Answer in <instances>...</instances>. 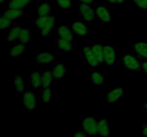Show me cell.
<instances>
[{"mask_svg":"<svg viewBox=\"0 0 147 137\" xmlns=\"http://www.w3.org/2000/svg\"><path fill=\"white\" fill-rule=\"evenodd\" d=\"M17 41L22 42L28 45L32 41V31L31 29L28 27H24L22 28L20 31V36Z\"/></svg>","mask_w":147,"mask_h":137,"instance_id":"27","label":"cell"},{"mask_svg":"<svg viewBox=\"0 0 147 137\" xmlns=\"http://www.w3.org/2000/svg\"><path fill=\"white\" fill-rule=\"evenodd\" d=\"M55 81L53 76L52 68H45L41 70L42 89L50 87Z\"/></svg>","mask_w":147,"mask_h":137,"instance_id":"16","label":"cell"},{"mask_svg":"<svg viewBox=\"0 0 147 137\" xmlns=\"http://www.w3.org/2000/svg\"><path fill=\"white\" fill-rule=\"evenodd\" d=\"M146 122H147V120H146Z\"/></svg>","mask_w":147,"mask_h":137,"instance_id":"41","label":"cell"},{"mask_svg":"<svg viewBox=\"0 0 147 137\" xmlns=\"http://www.w3.org/2000/svg\"><path fill=\"white\" fill-rule=\"evenodd\" d=\"M124 96V88L122 86H116L110 88L106 94V101L108 104H114Z\"/></svg>","mask_w":147,"mask_h":137,"instance_id":"7","label":"cell"},{"mask_svg":"<svg viewBox=\"0 0 147 137\" xmlns=\"http://www.w3.org/2000/svg\"><path fill=\"white\" fill-rule=\"evenodd\" d=\"M32 2V0H10L7 4V8L23 9L29 7Z\"/></svg>","mask_w":147,"mask_h":137,"instance_id":"23","label":"cell"},{"mask_svg":"<svg viewBox=\"0 0 147 137\" xmlns=\"http://www.w3.org/2000/svg\"><path fill=\"white\" fill-rule=\"evenodd\" d=\"M134 4L140 9L147 11V0H133Z\"/></svg>","mask_w":147,"mask_h":137,"instance_id":"31","label":"cell"},{"mask_svg":"<svg viewBox=\"0 0 147 137\" xmlns=\"http://www.w3.org/2000/svg\"><path fill=\"white\" fill-rule=\"evenodd\" d=\"M74 33H73L70 24H61L56 29V37L73 41Z\"/></svg>","mask_w":147,"mask_h":137,"instance_id":"12","label":"cell"},{"mask_svg":"<svg viewBox=\"0 0 147 137\" xmlns=\"http://www.w3.org/2000/svg\"><path fill=\"white\" fill-rule=\"evenodd\" d=\"M132 52L140 59H147V41H137L131 47Z\"/></svg>","mask_w":147,"mask_h":137,"instance_id":"14","label":"cell"},{"mask_svg":"<svg viewBox=\"0 0 147 137\" xmlns=\"http://www.w3.org/2000/svg\"><path fill=\"white\" fill-rule=\"evenodd\" d=\"M89 79L91 81L92 85L94 86L101 87L106 84V76L103 73L94 70L89 76Z\"/></svg>","mask_w":147,"mask_h":137,"instance_id":"18","label":"cell"},{"mask_svg":"<svg viewBox=\"0 0 147 137\" xmlns=\"http://www.w3.org/2000/svg\"><path fill=\"white\" fill-rule=\"evenodd\" d=\"M146 38H147V33H146Z\"/></svg>","mask_w":147,"mask_h":137,"instance_id":"40","label":"cell"},{"mask_svg":"<svg viewBox=\"0 0 147 137\" xmlns=\"http://www.w3.org/2000/svg\"><path fill=\"white\" fill-rule=\"evenodd\" d=\"M14 21L7 18V17H4L2 15H1L0 17V28H1V31L4 32H6L9 29H10L14 25Z\"/></svg>","mask_w":147,"mask_h":137,"instance_id":"29","label":"cell"},{"mask_svg":"<svg viewBox=\"0 0 147 137\" xmlns=\"http://www.w3.org/2000/svg\"><path fill=\"white\" fill-rule=\"evenodd\" d=\"M121 64L124 66L125 68L131 72L138 73L142 71L141 59L133 52L129 51L124 54L121 57Z\"/></svg>","mask_w":147,"mask_h":137,"instance_id":"2","label":"cell"},{"mask_svg":"<svg viewBox=\"0 0 147 137\" xmlns=\"http://www.w3.org/2000/svg\"><path fill=\"white\" fill-rule=\"evenodd\" d=\"M92 51L99 64H103V46L100 42H93L90 45Z\"/></svg>","mask_w":147,"mask_h":137,"instance_id":"24","label":"cell"},{"mask_svg":"<svg viewBox=\"0 0 147 137\" xmlns=\"http://www.w3.org/2000/svg\"><path fill=\"white\" fill-rule=\"evenodd\" d=\"M25 14V11L23 9H15L7 8L3 12L1 13V15L7 17L13 21L19 19L23 17Z\"/></svg>","mask_w":147,"mask_h":137,"instance_id":"22","label":"cell"},{"mask_svg":"<svg viewBox=\"0 0 147 137\" xmlns=\"http://www.w3.org/2000/svg\"><path fill=\"white\" fill-rule=\"evenodd\" d=\"M23 97V107L24 110L31 111L36 108L37 106V94L34 91H24L22 94Z\"/></svg>","mask_w":147,"mask_h":137,"instance_id":"8","label":"cell"},{"mask_svg":"<svg viewBox=\"0 0 147 137\" xmlns=\"http://www.w3.org/2000/svg\"><path fill=\"white\" fill-rule=\"evenodd\" d=\"M109 4H116V0H106Z\"/></svg>","mask_w":147,"mask_h":137,"instance_id":"38","label":"cell"},{"mask_svg":"<svg viewBox=\"0 0 147 137\" xmlns=\"http://www.w3.org/2000/svg\"><path fill=\"white\" fill-rule=\"evenodd\" d=\"M55 44L57 50L63 51L65 53L71 52L73 49V47H74L73 41L58 38V37H56Z\"/></svg>","mask_w":147,"mask_h":137,"instance_id":"20","label":"cell"},{"mask_svg":"<svg viewBox=\"0 0 147 137\" xmlns=\"http://www.w3.org/2000/svg\"><path fill=\"white\" fill-rule=\"evenodd\" d=\"M7 1H8V0H0V3L2 4H5Z\"/></svg>","mask_w":147,"mask_h":137,"instance_id":"39","label":"cell"},{"mask_svg":"<svg viewBox=\"0 0 147 137\" xmlns=\"http://www.w3.org/2000/svg\"><path fill=\"white\" fill-rule=\"evenodd\" d=\"M98 135L100 137L111 136V125L109 120L102 117L98 122Z\"/></svg>","mask_w":147,"mask_h":137,"instance_id":"15","label":"cell"},{"mask_svg":"<svg viewBox=\"0 0 147 137\" xmlns=\"http://www.w3.org/2000/svg\"><path fill=\"white\" fill-rule=\"evenodd\" d=\"M54 96V91L51 87L42 88L41 91V103L42 104H49L52 101V98Z\"/></svg>","mask_w":147,"mask_h":137,"instance_id":"28","label":"cell"},{"mask_svg":"<svg viewBox=\"0 0 147 137\" xmlns=\"http://www.w3.org/2000/svg\"><path fill=\"white\" fill-rule=\"evenodd\" d=\"M78 14L80 19L87 23H95L97 21L96 11L93 8L91 4L79 3Z\"/></svg>","mask_w":147,"mask_h":137,"instance_id":"3","label":"cell"},{"mask_svg":"<svg viewBox=\"0 0 147 137\" xmlns=\"http://www.w3.org/2000/svg\"><path fill=\"white\" fill-rule=\"evenodd\" d=\"M22 27V26L17 24V25L13 26L10 29L4 32V34H4L5 41H9V42L17 41Z\"/></svg>","mask_w":147,"mask_h":137,"instance_id":"21","label":"cell"},{"mask_svg":"<svg viewBox=\"0 0 147 137\" xmlns=\"http://www.w3.org/2000/svg\"><path fill=\"white\" fill-rule=\"evenodd\" d=\"M118 59V54L113 46H103V64L109 68H113Z\"/></svg>","mask_w":147,"mask_h":137,"instance_id":"6","label":"cell"},{"mask_svg":"<svg viewBox=\"0 0 147 137\" xmlns=\"http://www.w3.org/2000/svg\"><path fill=\"white\" fill-rule=\"evenodd\" d=\"M142 134H143V136L147 137V122L143 125V128H142Z\"/></svg>","mask_w":147,"mask_h":137,"instance_id":"35","label":"cell"},{"mask_svg":"<svg viewBox=\"0 0 147 137\" xmlns=\"http://www.w3.org/2000/svg\"><path fill=\"white\" fill-rule=\"evenodd\" d=\"M73 137H90L82 129H78L73 135Z\"/></svg>","mask_w":147,"mask_h":137,"instance_id":"32","label":"cell"},{"mask_svg":"<svg viewBox=\"0 0 147 137\" xmlns=\"http://www.w3.org/2000/svg\"><path fill=\"white\" fill-rule=\"evenodd\" d=\"M98 119L94 116H87L82 121L81 129L90 137L98 136Z\"/></svg>","mask_w":147,"mask_h":137,"instance_id":"4","label":"cell"},{"mask_svg":"<svg viewBox=\"0 0 147 137\" xmlns=\"http://www.w3.org/2000/svg\"><path fill=\"white\" fill-rule=\"evenodd\" d=\"M27 44L17 41L9 48V57L11 59H17L21 57L27 49Z\"/></svg>","mask_w":147,"mask_h":137,"instance_id":"17","label":"cell"},{"mask_svg":"<svg viewBox=\"0 0 147 137\" xmlns=\"http://www.w3.org/2000/svg\"><path fill=\"white\" fill-rule=\"evenodd\" d=\"M79 3H82V4H92L96 1V0H78Z\"/></svg>","mask_w":147,"mask_h":137,"instance_id":"34","label":"cell"},{"mask_svg":"<svg viewBox=\"0 0 147 137\" xmlns=\"http://www.w3.org/2000/svg\"><path fill=\"white\" fill-rule=\"evenodd\" d=\"M125 0H116V4H119V5H121V4H124Z\"/></svg>","mask_w":147,"mask_h":137,"instance_id":"37","label":"cell"},{"mask_svg":"<svg viewBox=\"0 0 147 137\" xmlns=\"http://www.w3.org/2000/svg\"><path fill=\"white\" fill-rule=\"evenodd\" d=\"M75 36L78 37H89L91 35L92 30L87 24V22L81 19H76L70 24Z\"/></svg>","mask_w":147,"mask_h":137,"instance_id":"5","label":"cell"},{"mask_svg":"<svg viewBox=\"0 0 147 137\" xmlns=\"http://www.w3.org/2000/svg\"><path fill=\"white\" fill-rule=\"evenodd\" d=\"M55 15L50 14L44 17H37L33 21V24L42 37H48L51 35L55 28Z\"/></svg>","mask_w":147,"mask_h":137,"instance_id":"1","label":"cell"},{"mask_svg":"<svg viewBox=\"0 0 147 137\" xmlns=\"http://www.w3.org/2000/svg\"><path fill=\"white\" fill-rule=\"evenodd\" d=\"M83 60L90 68L96 69L100 67V64L98 61L97 59L93 54L90 46H85L83 48Z\"/></svg>","mask_w":147,"mask_h":137,"instance_id":"10","label":"cell"},{"mask_svg":"<svg viewBox=\"0 0 147 137\" xmlns=\"http://www.w3.org/2000/svg\"><path fill=\"white\" fill-rule=\"evenodd\" d=\"M142 71L145 73L147 75V61H142Z\"/></svg>","mask_w":147,"mask_h":137,"instance_id":"33","label":"cell"},{"mask_svg":"<svg viewBox=\"0 0 147 137\" xmlns=\"http://www.w3.org/2000/svg\"><path fill=\"white\" fill-rule=\"evenodd\" d=\"M51 68L55 81H59V80L64 78L65 76V74L67 72V67H66L65 64L62 62L56 64Z\"/></svg>","mask_w":147,"mask_h":137,"instance_id":"19","label":"cell"},{"mask_svg":"<svg viewBox=\"0 0 147 137\" xmlns=\"http://www.w3.org/2000/svg\"><path fill=\"white\" fill-rule=\"evenodd\" d=\"M143 110L146 114H147V100L145 101L144 104H143Z\"/></svg>","mask_w":147,"mask_h":137,"instance_id":"36","label":"cell"},{"mask_svg":"<svg viewBox=\"0 0 147 137\" xmlns=\"http://www.w3.org/2000/svg\"><path fill=\"white\" fill-rule=\"evenodd\" d=\"M55 4L60 9L70 10L73 8V0H55Z\"/></svg>","mask_w":147,"mask_h":137,"instance_id":"30","label":"cell"},{"mask_svg":"<svg viewBox=\"0 0 147 137\" xmlns=\"http://www.w3.org/2000/svg\"><path fill=\"white\" fill-rule=\"evenodd\" d=\"M14 84L15 90L20 94H22L24 92L26 87V84L24 82V76L21 74H17L14 76Z\"/></svg>","mask_w":147,"mask_h":137,"instance_id":"26","label":"cell"},{"mask_svg":"<svg viewBox=\"0 0 147 137\" xmlns=\"http://www.w3.org/2000/svg\"><path fill=\"white\" fill-rule=\"evenodd\" d=\"M95 11L97 21L100 24H106L113 21V17L111 14L109 9L105 5H98Z\"/></svg>","mask_w":147,"mask_h":137,"instance_id":"9","label":"cell"},{"mask_svg":"<svg viewBox=\"0 0 147 137\" xmlns=\"http://www.w3.org/2000/svg\"><path fill=\"white\" fill-rule=\"evenodd\" d=\"M53 9L51 4L49 1H44L37 6V17H44L52 14L51 11Z\"/></svg>","mask_w":147,"mask_h":137,"instance_id":"25","label":"cell"},{"mask_svg":"<svg viewBox=\"0 0 147 137\" xmlns=\"http://www.w3.org/2000/svg\"><path fill=\"white\" fill-rule=\"evenodd\" d=\"M36 62L38 64H50L55 61V51H42L37 53L35 57Z\"/></svg>","mask_w":147,"mask_h":137,"instance_id":"11","label":"cell"},{"mask_svg":"<svg viewBox=\"0 0 147 137\" xmlns=\"http://www.w3.org/2000/svg\"><path fill=\"white\" fill-rule=\"evenodd\" d=\"M29 83L33 91H36L42 89L41 70H33L29 75Z\"/></svg>","mask_w":147,"mask_h":137,"instance_id":"13","label":"cell"}]
</instances>
